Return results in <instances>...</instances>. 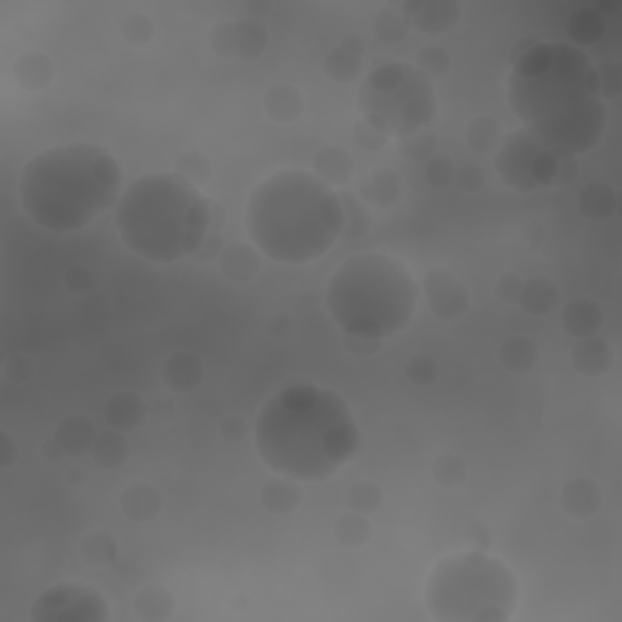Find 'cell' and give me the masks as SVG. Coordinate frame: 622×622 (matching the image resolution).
Returning <instances> with one entry per match:
<instances>
[{"mask_svg":"<svg viewBox=\"0 0 622 622\" xmlns=\"http://www.w3.org/2000/svg\"><path fill=\"white\" fill-rule=\"evenodd\" d=\"M32 622H107L110 605L103 593L86 584H59L39 593L30 610Z\"/></svg>","mask_w":622,"mask_h":622,"instance_id":"10","label":"cell"},{"mask_svg":"<svg viewBox=\"0 0 622 622\" xmlns=\"http://www.w3.org/2000/svg\"><path fill=\"white\" fill-rule=\"evenodd\" d=\"M411 25L406 22L404 15L399 13V8H389L384 5L375 13L372 18V35H375L384 44H399L404 42L406 35H409Z\"/></svg>","mask_w":622,"mask_h":622,"instance_id":"36","label":"cell"},{"mask_svg":"<svg viewBox=\"0 0 622 622\" xmlns=\"http://www.w3.org/2000/svg\"><path fill=\"white\" fill-rule=\"evenodd\" d=\"M423 166H426L423 168V178H426V183L431 185L433 190H445L450 188V185H455L457 166L450 161V158L435 154L433 158H428Z\"/></svg>","mask_w":622,"mask_h":622,"instance_id":"44","label":"cell"},{"mask_svg":"<svg viewBox=\"0 0 622 622\" xmlns=\"http://www.w3.org/2000/svg\"><path fill=\"white\" fill-rule=\"evenodd\" d=\"M421 287L409 265L389 253H360L338 265L326 309L348 338L387 341L414 319Z\"/></svg>","mask_w":622,"mask_h":622,"instance_id":"6","label":"cell"},{"mask_svg":"<svg viewBox=\"0 0 622 622\" xmlns=\"http://www.w3.org/2000/svg\"><path fill=\"white\" fill-rule=\"evenodd\" d=\"M175 173L183 175L195 188H202L212 178V161L205 154H200V151H188V154H183L175 161Z\"/></svg>","mask_w":622,"mask_h":622,"instance_id":"42","label":"cell"},{"mask_svg":"<svg viewBox=\"0 0 622 622\" xmlns=\"http://www.w3.org/2000/svg\"><path fill=\"white\" fill-rule=\"evenodd\" d=\"M0 443H3V460H0V465L3 467H10L13 465L15 460H18V455L20 452L15 450V443H13V438H10L8 433H3L0 435Z\"/></svg>","mask_w":622,"mask_h":622,"instance_id":"56","label":"cell"},{"mask_svg":"<svg viewBox=\"0 0 622 622\" xmlns=\"http://www.w3.org/2000/svg\"><path fill=\"white\" fill-rule=\"evenodd\" d=\"M217 265L229 282H251L260 273V253L253 243H229L219 253Z\"/></svg>","mask_w":622,"mask_h":622,"instance_id":"17","label":"cell"},{"mask_svg":"<svg viewBox=\"0 0 622 622\" xmlns=\"http://www.w3.org/2000/svg\"><path fill=\"white\" fill-rule=\"evenodd\" d=\"M494 166L501 183L518 192L562 188L574 183L579 175V158L559 154L523 127L503 134L494 154Z\"/></svg>","mask_w":622,"mask_h":622,"instance_id":"9","label":"cell"},{"mask_svg":"<svg viewBox=\"0 0 622 622\" xmlns=\"http://www.w3.org/2000/svg\"><path fill=\"white\" fill-rule=\"evenodd\" d=\"M433 482L440 489H457L467 479V462L460 455H440L433 462Z\"/></svg>","mask_w":622,"mask_h":622,"instance_id":"41","label":"cell"},{"mask_svg":"<svg viewBox=\"0 0 622 622\" xmlns=\"http://www.w3.org/2000/svg\"><path fill=\"white\" fill-rule=\"evenodd\" d=\"M341 205H343V236L346 239H363L372 224V214L367 202L355 192L341 190Z\"/></svg>","mask_w":622,"mask_h":622,"instance_id":"34","label":"cell"},{"mask_svg":"<svg viewBox=\"0 0 622 622\" xmlns=\"http://www.w3.org/2000/svg\"><path fill=\"white\" fill-rule=\"evenodd\" d=\"M605 35V15L598 13L596 8L576 10L574 15L567 20V37L569 44L584 49V47H596L598 42H603Z\"/></svg>","mask_w":622,"mask_h":622,"instance_id":"29","label":"cell"},{"mask_svg":"<svg viewBox=\"0 0 622 622\" xmlns=\"http://www.w3.org/2000/svg\"><path fill=\"white\" fill-rule=\"evenodd\" d=\"M397 149L401 158H406V161L426 163L438 151V134L433 129H421V132L397 139Z\"/></svg>","mask_w":622,"mask_h":622,"instance_id":"38","label":"cell"},{"mask_svg":"<svg viewBox=\"0 0 622 622\" xmlns=\"http://www.w3.org/2000/svg\"><path fill=\"white\" fill-rule=\"evenodd\" d=\"M486 175L477 163H467V166H460L455 173V185L462 192H479L484 188Z\"/></svg>","mask_w":622,"mask_h":622,"instance_id":"49","label":"cell"},{"mask_svg":"<svg viewBox=\"0 0 622 622\" xmlns=\"http://www.w3.org/2000/svg\"><path fill=\"white\" fill-rule=\"evenodd\" d=\"M428 309L440 321H457L469 311V290L452 270L433 268L423 280Z\"/></svg>","mask_w":622,"mask_h":622,"instance_id":"12","label":"cell"},{"mask_svg":"<svg viewBox=\"0 0 622 622\" xmlns=\"http://www.w3.org/2000/svg\"><path fill=\"white\" fill-rule=\"evenodd\" d=\"M506 100L523 129L550 149L586 156L608 127L596 61L569 42L518 44L506 78Z\"/></svg>","mask_w":622,"mask_h":622,"instance_id":"1","label":"cell"},{"mask_svg":"<svg viewBox=\"0 0 622 622\" xmlns=\"http://www.w3.org/2000/svg\"><path fill=\"white\" fill-rule=\"evenodd\" d=\"M406 377L414 387H428L438 380V363L431 355H414V358L406 363Z\"/></svg>","mask_w":622,"mask_h":622,"instance_id":"46","label":"cell"},{"mask_svg":"<svg viewBox=\"0 0 622 622\" xmlns=\"http://www.w3.org/2000/svg\"><path fill=\"white\" fill-rule=\"evenodd\" d=\"M260 503H263L270 513L287 516V513L297 511L299 503H302V489H299L294 479L275 474V477L270 479V482H265L263 489H260Z\"/></svg>","mask_w":622,"mask_h":622,"instance_id":"25","label":"cell"},{"mask_svg":"<svg viewBox=\"0 0 622 622\" xmlns=\"http://www.w3.org/2000/svg\"><path fill=\"white\" fill-rule=\"evenodd\" d=\"M134 613L149 622L168 620L175 613V601L163 586H146L134 598Z\"/></svg>","mask_w":622,"mask_h":622,"instance_id":"32","label":"cell"},{"mask_svg":"<svg viewBox=\"0 0 622 622\" xmlns=\"http://www.w3.org/2000/svg\"><path fill=\"white\" fill-rule=\"evenodd\" d=\"M154 22L146 15H129L122 25V37L124 42L132 44V47H144L154 39Z\"/></svg>","mask_w":622,"mask_h":622,"instance_id":"45","label":"cell"},{"mask_svg":"<svg viewBox=\"0 0 622 622\" xmlns=\"http://www.w3.org/2000/svg\"><path fill=\"white\" fill-rule=\"evenodd\" d=\"M523 277L516 273H506L496 280V297L503 304H518L520 292H523Z\"/></svg>","mask_w":622,"mask_h":622,"instance_id":"50","label":"cell"},{"mask_svg":"<svg viewBox=\"0 0 622 622\" xmlns=\"http://www.w3.org/2000/svg\"><path fill=\"white\" fill-rule=\"evenodd\" d=\"M311 173L319 175L331 188H341L353 178L355 161L343 146H324V149L316 151L314 161H311Z\"/></svg>","mask_w":622,"mask_h":622,"instance_id":"21","label":"cell"},{"mask_svg":"<svg viewBox=\"0 0 622 622\" xmlns=\"http://www.w3.org/2000/svg\"><path fill=\"white\" fill-rule=\"evenodd\" d=\"M64 285L69 287V290H71L73 294H88L90 290H93L95 277H93V273H90V270L86 268V265H73V268L66 270Z\"/></svg>","mask_w":622,"mask_h":622,"instance_id":"51","label":"cell"},{"mask_svg":"<svg viewBox=\"0 0 622 622\" xmlns=\"http://www.w3.org/2000/svg\"><path fill=\"white\" fill-rule=\"evenodd\" d=\"M333 537H336L338 545L358 550V547L367 545V540L372 537V525L363 513L355 511L343 513V516H338L336 523H333Z\"/></svg>","mask_w":622,"mask_h":622,"instance_id":"35","label":"cell"},{"mask_svg":"<svg viewBox=\"0 0 622 622\" xmlns=\"http://www.w3.org/2000/svg\"><path fill=\"white\" fill-rule=\"evenodd\" d=\"M358 110L384 137H409L431 129L438 115V95L428 76L414 64L387 61L365 76L358 90Z\"/></svg>","mask_w":622,"mask_h":622,"instance_id":"8","label":"cell"},{"mask_svg":"<svg viewBox=\"0 0 622 622\" xmlns=\"http://www.w3.org/2000/svg\"><path fill=\"white\" fill-rule=\"evenodd\" d=\"M414 66L423 73V76L435 81V78L448 76L452 69V56L448 49L440 47V44H428V47L418 49Z\"/></svg>","mask_w":622,"mask_h":622,"instance_id":"40","label":"cell"},{"mask_svg":"<svg viewBox=\"0 0 622 622\" xmlns=\"http://www.w3.org/2000/svg\"><path fill=\"white\" fill-rule=\"evenodd\" d=\"M224 251V241H222V234H214V231H209L207 239L202 241V246L197 248L195 256H192V260H197V263H214V260L219 258V253Z\"/></svg>","mask_w":622,"mask_h":622,"instance_id":"52","label":"cell"},{"mask_svg":"<svg viewBox=\"0 0 622 622\" xmlns=\"http://www.w3.org/2000/svg\"><path fill=\"white\" fill-rule=\"evenodd\" d=\"M120 508L132 523H149L161 511V494L151 484H132L120 494Z\"/></svg>","mask_w":622,"mask_h":622,"instance_id":"23","label":"cell"},{"mask_svg":"<svg viewBox=\"0 0 622 622\" xmlns=\"http://www.w3.org/2000/svg\"><path fill=\"white\" fill-rule=\"evenodd\" d=\"M243 10H246L248 18L251 20H263L265 15L273 13V5L270 3H246L243 5Z\"/></svg>","mask_w":622,"mask_h":622,"instance_id":"58","label":"cell"},{"mask_svg":"<svg viewBox=\"0 0 622 622\" xmlns=\"http://www.w3.org/2000/svg\"><path fill=\"white\" fill-rule=\"evenodd\" d=\"M603 321V307L593 299H571L562 309V329L576 341L596 336L603 329Z\"/></svg>","mask_w":622,"mask_h":622,"instance_id":"18","label":"cell"},{"mask_svg":"<svg viewBox=\"0 0 622 622\" xmlns=\"http://www.w3.org/2000/svg\"><path fill=\"white\" fill-rule=\"evenodd\" d=\"M518 304L525 309V314L547 316L559 304V287L547 277H530L523 282Z\"/></svg>","mask_w":622,"mask_h":622,"instance_id":"28","label":"cell"},{"mask_svg":"<svg viewBox=\"0 0 622 622\" xmlns=\"http://www.w3.org/2000/svg\"><path fill=\"white\" fill-rule=\"evenodd\" d=\"M596 71H598V81H601L603 100L605 103H610V100L618 98L620 90H622L620 64L613 59H605V61H601V64H596Z\"/></svg>","mask_w":622,"mask_h":622,"instance_id":"47","label":"cell"},{"mask_svg":"<svg viewBox=\"0 0 622 622\" xmlns=\"http://www.w3.org/2000/svg\"><path fill=\"white\" fill-rule=\"evenodd\" d=\"M124 435L127 433L115 431V428H105V431L98 433L93 450H90L95 465L103 469H117L129 460V443Z\"/></svg>","mask_w":622,"mask_h":622,"instance_id":"30","label":"cell"},{"mask_svg":"<svg viewBox=\"0 0 622 622\" xmlns=\"http://www.w3.org/2000/svg\"><path fill=\"white\" fill-rule=\"evenodd\" d=\"M209 44L224 59L253 61L268 49V30L260 20H224L212 30Z\"/></svg>","mask_w":622,"mask_h":622,"instance_id":"11","label":"cell"},{"mask_svg":"<svg viewBox=\"0 0 622 622\" xmlns=\"http://www.w3.org/2000/svg\"><path fill=\"white\" fill-rule=\"evenodd\" d=\"M346 501L350 511L370 516V513H375L382 506V489L372 482H358L348 489Z\"/></svg>","mask_w":622,"mask_h":622,"instance_id":"43","label":"cell"},{"mask_svg":"<svg viewBox=\"0 0 622 622\" xmlns=\"http://www.w3.org/2000/svg\"><path fill=\"white\" fill-rule=\"evenodd\" d=\"M399 13L421 35L440 37L460 22L462 8L455 0H409L399 5Z\"/></svg>","mask_w":622,"mask_h":622,"instance_id":"13","label":"cell"},{"mask_svg":"<svg viewBox=\"0 0 622 622\" xmlns=\"http://www.w3.org/2000/svg\"><path fill=\"white\" fill-rule=\"evenodd\" d=\"M360 197L367 202V207H392L397 205L401 197V183L397 178V173L389 171V168H380L365 180L363 190H360Z\"/></svg>","mask_w":622,"mask_h":622,"instance_id":"31","label":"cell"},{"mask_svg":"<svg viewBox=\"0 0 622 622\" xmlns=\"http://www.w3.org/2000/svg\"><path fill=\"white\" fill-rule=\"evenodd\" d=\"M32 372H35V365H32V360L27 358V355H13V358L5 363V377L13 382L30 380Z\"/></svg>","mask_w":622,"mask_h":622,"instance_id":"53","label":"cell"},{"mask_svg":"<svg viewBox=\"0 0 622 622\" xmlns=\"http://www.w3.org/2000/svg\"><path fill=\"white\" fill-rule=\"evenodd\" d=\"M465 141L474 154H496L503 141V129L494 117H474L465 129Z\"/></svg>","mask_w":622,"mask_h":622,"instance_id":"33","label":"cell"},{"mask_svg":"<svg viewBox=\"0 0 622 622\" xmlns=\"http://www.w3.org/2000/svg\"><path fill=\"white\" fill-rule=\"evenodd\" d=\"M98 428L83 416H69L56 426L54 440L59 443V448L64 455H73V457H81V455H90L93 450L95 438H98Z\"/></svg>","mask_w":622,"mask_h":622,"instance_id":"22","label":"cell"},{"mask_svg":"<svg viewBox=\"0 0 622 622\" xmlns=\"http://www.w3.org/2000/svg\"><path fill=\"white\" fill-rule=\"evenodd\" d=\"M290 331H292V319H290V316H275V319L270 321V333H273V336L285 338Z\"/></svg>","mask_w":622,"mask_h":622,"instance_id":"57","label":"cell"},{"mask_svg":"<svg viewBox=\"0 0 622 622\" xmlns=\"http://www.w3.org/2000/svg\"><path fill=\"white\" fill-rule=\"evenodd\" d=\"M518 603L516 574L484 550L450 554L428 576L426 610L438 622H506Z\"/></svg>","mask_w":622,"mask_h":622,"instance_id":"7","label":"cell"},{"mask_svg":"<svg viewBox=\"0 0 622 622\" xmlns=\"http://www.w3.org/2000/svg\"><path fill=\"white\" fill-rule=\"evenodd\" d=\"M559 503H562V511L567 513V516L576 520H586L601 511L603 491L601 486L591 482V479H574V482H569L562 489Z\"/></svg>","mask_w":622,"mask_h":622,"instance_id":"19","label":"cell"},{"mask_svg":"<svg viewBox=\"0 0 622 622\" xmlns=\"http://www.w3.org/2000/svg\"><path fill=\"white\" fill-rule=\"evenodd\" d=\"M15 81L25 90H44L54 81V61L44 52H25L15 61Z\"/></svg>","mask_w":622,"mask_h":622,"instance_id":"27","label":"cell"},{"mask_svg":"<svg viewBox=\"0 0 622 622\" xmlns=\"http://www.w3.org/2000/svg\"><path fill=\"white\" fill-rule=\"evenodd\" d=\"M161 377L171 392H195L202 380H205V365H202L197 355L180 350V353H173L171 358H166V363L161 365Z\"/></svg>","mask_w":622,"mask_h":622,"instance_id":"14","label":"cell"},{"mask_svg":"<svg viewBox=\"0 0 622 622\" xmlns=\"http://www.w3.org/2000/svg\"><path fill=\"white\" fill-rule=\"evenodd\" d=\"M146 414L149 409H146L144 399L134 392H117L105 401V423L107 428H115V431H137L144 426Z\"/></svg>","mask_w":622,"mask_h":622,"instance_id":"16","label":"cell"},{"mask_svg":"<svg viewBox=\"0 0 622 622\" xmlns=\"http://www.w3.org/2000/svg\"><path fill=\"white\" fill-rule=\"evenodd\" d=\"M219 433L226 443H239V440L246 435V423L241 418H224L222 426H219Z\"/></svg>","mask_w":622,"mask_h":622,"instance_id":"54","label":"cell"},{"mask_svg":"<svg viewBox=\"0 0 622 622\" xmlns=\"http://www.w3.org/2000/svg\"><path fill=\"white\" fill-rule=\"evenodd\" d=\"M363 42L360 37H346L341 47H336L326 56L324 71L331 81L336 83H350L363 73Z\"/></svg>","mask_w":622,"mask_h":622,"instance_id":"20","label":"cell"},{"mask_svg":"<svg viewBox=\"0 0 622 622\" xmlns=\"http://www.w3.org/2000/svg\"><path fill=\"white\" fill-rule=\"evenodd\" d=\"M346 348H348V353L360 355V358H367V355H375L377 350L382 348V341H365V338H348L346 336Z\"/></svg>","mask_w":622,"mask_h":622,"instance_id":"55","label":"cell"},{"mask_svg":"<svg viewBox=\"0 0 622 622\" xmlns=\"http://www.w3.org/2000/svg\"><path fill=\"white\" fill-rule=\"evenodd\" d=\"M20 207L49 234H78L117 207L122 166L110 149L90 141L44 149L25 163L18 183Z\"/></svg>","mask_w":622,"mask_h":622,"instance_id":"4","label":"cell"},{"mask_svg":"<svg viewBox=\"0 0 622 622\" xmlns=\"http://www.w3.org/2000/svg\"><path fill=\"white\" fill-rule=\"evenodd\" d=\"M265 115L277 124L297 122L304 112V95L294 86H275L265 95Z\"/></svg>","mask_w":622,"mask_h":622,"instance_id":"26","label":"cell"},{"mask_svg":"<svg viewBox=\"0 0 622 622\" xmlns=\"http://www.w3.org/2000/svg\"><path fill=\"white\" fill-rule=\"evenodd\" d=\"M350 132H353L355 144H358L363 151H380L389 139V137H384L380 129H375L370 122H365L363 117H358V120L353 122Z\"/></svg>","mask_w":622,"mask_h":622,"instance_id":"48","label":"cell"},{"mask_svg":"<svg viewBox=\"0 0 622 622\" xmlns=\"http://www.w3.org/2000/svg\"><path fill=\"white\" fill-rule=\"evenodd\" d=\"M571 360L574 367L586 377H601L605 372L613 370L615 365V350L605 341L603 336H588L576 341L574 350H571Z\"/></svg>","mask_w":622,"mask_h":622,"instance_id":"15","label":"cell"},{"mask_svg":"<svg viewBox=\"0 0 622 622\" xmlns=\"http://www.w3.org/2000/svg\"><path fill=\"white\" fill-rule=\"evenodd\" d=\"M537 363V346L530 338L513 336L501 346V365L511 372H530Z\"/></svg>","mask_w":622,"mask_h":622,"instance_id":"37","label":"cell"},{"mask_svg":"<svg viewBox=\"0 0 622 622\" xmlns=\"http://www.w3.org/2000/svg\"><path fill=\"white\" fill-rule=\"evenodd\" d=\"M576 207L591 222H605L618 212V192L608 183H588L576 197Z\"/></svg>","mask_w":622,"mask_h":622,"instance_id":"24","label":"cell"},{"mask_svg":"<svg viewBox=\"0 0 622 622\" xmlns=\"http://www.w3.org/2000/svg\"><path fill=\"white\" fill-rule=\"evenodd\" d=\"M246 234L273 263H314L343 236L341 195L304 168L277 171L248 197Z\"/></svg>","mask_w":622,"mask_h":622,"instance_id":"3","label":"cell"},{"mask_svg":"<svg viewBox=\"0 0 622 622\" xmlns=\"http://www.w3.org/2000/svg\"><path fill=\"white\" fill-rule=\"evenodd\" d=\"M212 200L178 173L134 180L115 207V229L134 256L168 265L192 258L212 226Z\"/></svg>","mask_w":622,"mask_h":622,"instance_id":"5","label":"cell"},{"mask_svg":"<svg viewBox=\"0 0 622 622\" xmlns=\"http://www.w3.org/2000/svg\"><path fill=\"white\" fill-rule=\"evenodd\" d=\"M253 440L260 462L273 474L294 482H326L353 460L360 431L341 394L294 382L260 406Z\"/></svg>","mask_w":622,"mask_h":622,"instance_id":"2","label":"cell"},{"mask_svg":"<svg viewBox=\"0 0 622 622\" xmlns=\"http://www.w3.org/2000/svg\"><path fill=\"white\" fill-rule=\"evenodd\" d=\"M78 550H81L83 562H86L88 567H110V564L117 559V542L107 533H93L83 537Z\"/></svg>","mask_w":622,"mask_h":622,"instance_id":"39","label":"cell"}]
</instances>
